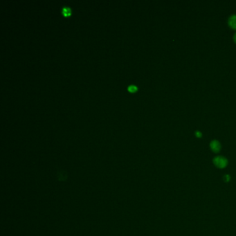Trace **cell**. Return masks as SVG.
Returning <instances> with one entry per match:
<instances>
[{
  "label": "cell",
  "instance_id": "obj_4",
  "mask_svg": "<svg viewBox=\"0 0 236 236\" xmlns=\"http://www.w3.org/2000/svg\"><path fill=\"white\" fill-rule=\"evenodd\" d=\"M62 13L65 16H68L71 13V10L67 6H64L62 9Z\"/></svg>",
  "mask_w": 236,
  "mask_h": 236
},
{
  "label": "cell",
  "instance_id": "obj_7",
  "mask_svg": "<svg viewBox=\"0 0 236 236\" xmlns=\"http://www.w3.org/2000/svg\"><path fill=\"white\" fill-rule=\"evenodd\" d=\"M234 42L236 43V33L234 34Z\"/></svg>",
  "mask_w": 236,
  "mask_h": 236
},
{
  "label": "cell",
  "instance_id": "obj_6",
  "mask_svg": "<svg viewBox=\"0 0 236 236\" xmlns=\"http://www.w3.org/2000/svg\"><path fill=\"white\" fill-rule=\"evenodd\" d=\"M195 135H196V136H197V137L200 138V137H202V133L200 131H196V132H195Z\"/></svg>",
  "mask_w": 236,
  "mask_h": 236
},
{
  "label": "cell",
  "instance_id": "obj_5",
  "mask_svg": "<svg viewBox=\"0 0 236 236\" xmlns=\"http://www.w3.org/2000/svg\"><path fill=\"white\" fill-rule=\"evenodd\" d=\"M127 89H128V91H130L131 92H135L136 90V87L135 85H134V84H130V85L128 86Z\"/></svg>",
  "mask_w": 236,
  "mask_h": 236
},
{
  "label": "cell",
  "instance_id": "obj_3",
  "mask_svg": "<svg viewBox=\"0 0 236 236\" xmlns=\"http://www.w3.org/2000/svg\"><path fill=\"white\" fill-rule=\"evenodd\" d=\"M229 24L231 28L236 29V15H232L229 18Z\"/></svg>",
  "mask_w": 236,
  "mask_h": 236
},
{
  "label": "cell",
  "instance_id": "obj_2",
  "mask_svg": "<svg viewBox=\"0 0 236 236\" xmlns=\"http://www.w3.org/2000/svg\"><path fill=\"white\" fill-rule=\"evenodd\" d=\"M210 147H211V150L213 151L214 152H220L221 150V144L220 143L217 141V140H212L210 144Z\"/></svg>",
  "mask_w": 236,
  "mask_h": 236
},
{
  "label": "cell",
  "instance_id": "obj_1",
  "mask_svg": "<svg viewBox=\"0 0 236 236\" xmlns=\"http://www.w3.org/2000/svg\"><path fill=\"white\" fill-rule=\"evenodd\" d=\"M213 164L218 168H224L228 165V160L224 157L217 156L213 159Z\"/></svg>",
  "mask_w": 236,
  "mask_h": 236
}]
</instances>
